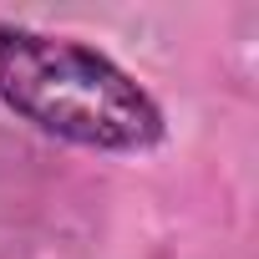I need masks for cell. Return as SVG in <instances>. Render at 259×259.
<instances>
[{"instance_id": "6da1fadb", "label": "cell", "mask_w": 259, "mask_h": 259, "mask_svg": "<svg viewBox=\"0 0 259 259\" xmlns=\"http://www.w3.org/2000/svg\"><path fill=\"white\" fill-rule=\"evenodd\" d=\"M0 102L81 148L138 153L163 138L148 92L107 56L0 21Z\"/></svg>"}]
</instances>
